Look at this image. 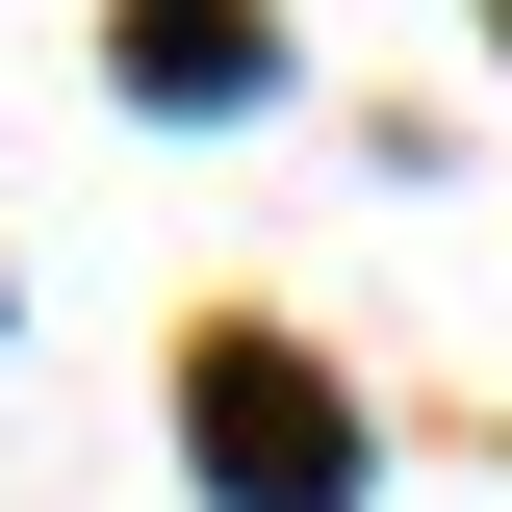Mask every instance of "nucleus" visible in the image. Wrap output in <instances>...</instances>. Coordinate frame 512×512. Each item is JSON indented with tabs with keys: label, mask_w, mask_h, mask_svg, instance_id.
I'll return each instance as SVG.
<instances>
[{
	"label": "nucleus",
	"mask_w": 512,
	"mask_h": 512,
	"mask_svg": "<svg viewBox=\"0 0 512 512\" xmlns=\"http://www.w3.org/2000/svg\"><path fill=\"white\" fill-rule=\"evenodd\" d=\"M180 436H205V487H231V512H359V410H333L308 359H256V333L205 359V410H180Z\"/></svg>",
	"instance_id": "1"
},
{
	"label": "nucleus",
	"mask_w": 512,
	"mask_h": 512,
	"mask_svg": "<svg viewBox=\"0 0 512 512\" xmlns=\"http://www.w3.org/2000/svg\"><path fill=\"white\" fill-rule=\"evenodd\" d=\"M128 77H154V103H256L282 26H256V0H128Z\"/></svg>",
	"instance_id": "2"
}]
</instances>
